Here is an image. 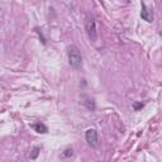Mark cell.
<instances>
[{"instance_id": "cell-7", "label": "cell", "mask_w": 162, "mask_h": 162, "mask_svg": "<svg viewBox=\"0 0 162 162\" xmlns=\"http://www.w3.org/2000/svg\"><path fill=\"white\" fill-rule=\"evenodd\" d=\"M39 152H41V148L39 147H34L32 151V155H31V160H36L39 155Z\"/></svg>"}, {"instance_id": "cell-5", "label": "cell", "mask_w": 162, "mask_h": 162, "mask_svg": "<svg viewBox=\"0 0 162 162\" xmlns=\"http://www.w3.org/2000/svg\"><path fill=\"white\" fill-rule=\"evenodd\" d=\"M31 128L34 132H37V133H42V134H46L47 132H48V128H47V125H45L43 123H34V124H32L31 125Z\"/></svg>"}, {"instance_id": "cell-10", "label": "cell", "mask_w": 162, "mask_h": 162, "mask_svg": "<svg viewBox=\"0 0 162 162\" xmlns=\"http://www.w3.org/2000/svg\"><path fill=\"white\" fill-rule=\"evenodd\" d=\"M37 32H38V34H39V37H41V39H42V42H43V45H46V39H45L43 34H42V32H41V31H38V29H37Z\"/></svg>"}, {"instance_id": "cell-8", "label": "cell", "mask_w": 162, "mask_h": 162, "mask_svg": "<svg viewBox=\"0 0 162 162\" xmlns=\"http://www.w3.org/2000/svg\"><path fill=\"white\" fill-rule=\"evenodd\" d=\"M74 155V149L72 148H66L65 151H63V156L65 157H71Z\"/></svg>"}, {"instance_id": "cell-4", "label": "cell", "mask_w": 162, "mask_h": 162, "mask_svg": "<svg viewBox=\"0 0 162 162\" xmlns=\"http://www.w3.org/2000/svg\"><path fill=\"white\" fill-rule=\"evenodd\" d=\"M141 5H142V10H141V18L143 19V20H146L147 23H152L153 22V14L147 9V6H146V4H144L143 2L141 3Z\"/></svg>"}, {"instance_id": "cell-1", "label": "cell", "mask_w": 162, "mask_h": 162, "mask_svg": "<svg viewBox=\"0 0 162 162\" xmlns=\"http://www.w3.org/2000/svg\"><path fill=\"white\" fill-rule=\"evenodd\" d=\"M67 56H69V63L72 67L74 70H79L81 67L82 63V58H81V53H80V49L71 45L69 48H67Z\"/></svg>"}, {"instance_id": "cell-11", "label": "cell", "mask_w": 162, "mask_h": 162, "mask_svg": "<svg viewBox=\"0 0 162 162\" xmlns=\"http://www.w3.org/2000/svg\"><path fill=\"white\" fill-rule=\"evenodd\" d=\"M161 37H162V32H161Z\"/></svg>"}, {"instance_id": "cell-2", "label": "cell", "mask_w": 162, "mask_h": 162, "mask_svg": "<svg viewBox=\"0 0 162 162\" xmlns=\"http://www.w3.org/2000/svg\"><path fill=\"white\" fill-rule=\"evenodd\" d=\"M86 33L90 41L95 42L98 39V31H96V22L94 18H88L86 20Z\"/></svg>"}, {"instance_id": "cell-9", "label": "cell", "mask_w": 162, "mask_h": 162, "mask_svg": "<svg viewBox=\"0 0 162 162\" xmlns=\"http://www.w3.org/2000/svg\"><path fill=\"white\" fill-rule=\"evenodd\" d=\"M143 105H144V104L142 103V101H141V103H134V104H133V109L135 110V112H137V110H139V109L143 108Z\"/></svg>"}, {"instance_id": "cell-3", "label": "cell", "mask_w": 162, "mask_h": 162, "mask_svg": "<svg viewBox=\"0 0 162 162\" xmlns=\"http://www.w3.org/2000/svg\"><path fill=\"white\" fill-rule=\"evenodd\" d=\"M85 139L90 147H96L99 144V134L95 129H88L85 133Z\"/></svg>"}, {"instance_id": "cell-6", "label": "cell", "mask_w": 162, "mask_h": 162, "mask_svg": "<svg viewBox=\"0 0 162 162\" xmlns=\"http://www.w3.org/2000/svg\"><path fill=\"white\" fill-rule=\"evenodd\" d=\"M82 103H84L85 106H86L88 110H90V112H94V110H95V103H94L92 99L86 98V99H85V101H82Z\"/></svg>"}]
</instances>
